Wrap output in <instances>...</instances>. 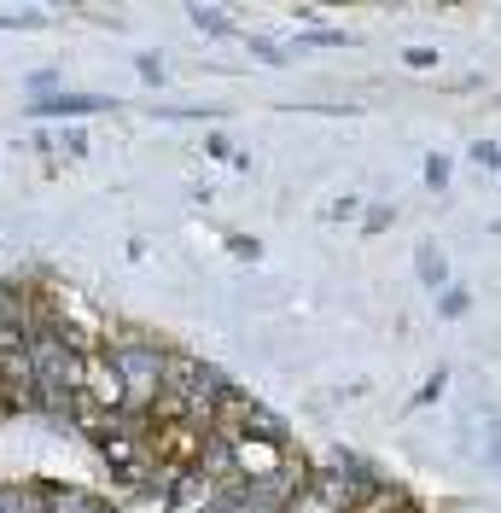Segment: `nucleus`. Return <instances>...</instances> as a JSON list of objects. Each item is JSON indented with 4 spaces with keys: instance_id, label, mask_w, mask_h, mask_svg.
I'll return each instance as SVG.
<instances>
[{
    "instance_id": "7ed1b4c3",
    "label": "nucleus",
    "mask_w": 501,
    "mask_h": 513,
    "mask_svg": "<svg viewBox=\"0 0 501 513\" xmlns=\"http://www.w3.org/2000/svg\"><path fill=\"white\" fill-rule=\"evenodd\" d=\"M105 502L94 490H76V484H53L47 479V513H100Z\"/></svg>"
},
{
    "instance_id": "4468645a",
    "label": "nucleus",
    "mask_w": 501,
    "mask_h": 513,
    "mask_svg": "<svg viewBox=\"0 0 501 513\" xmlns=\"http://www.w3.org/2000/svg\"><path fill=\"white\" fill-rule=\"evenodd\" d=\"M100 513H117V508H111V502H105V508H100Z\"/></svg>"
},
{
    "instance_id": "423d86ee",
    "label": "nucleus",
    "mask_w": 501,
    "mask_h": 513,
    "mask_svg": "<svg viewBox=\"0 0 501 513\" xmlns=\"http://www.w3.org/2000/svg\"><path fill=\"white\" fill-rule=\"evenodd\" d=\"M344 41H350L344 30H309V35L298 41V47H344Z\"/></svg>"
},
{
    "instance_id": "6e6552de",
    "label": "nucleus",
    "mask_w": 501,
    "mask_h": 513,
    "mask_svg": "<svg viewBox=\"0 0 501 513\" xmlns=\"http://www.w3.org/2000/svg\"><path fill=\"white\" fill-rule=\"evenodd\" d=\"M443 385H449V374L426 379V385H420V397H414V409H420V403H437V397H443Z\"/></svg>"
},
{
    "instance_id": "39448f33",
    "label": "nucleus",
    "mask_w": 501,
    "mask_h": 513,
    "mask_svg": "<svg viewBox=\"0 0 501 513\" xmlns=\"http://www.w3.org/2000/svg\"><path fill=\"white\" fill-rule=\"evenodd\" d=\"M193 24H199L204 35H228L234 24H228V12H216V6H193Z\"/></svg>"
},
{
    "instance_id": "1a4fd4ad",
    "label": "nucleus",
    "mask_w": 501,
    "mask_h": 513,
    "mask_svg": "<svg viewBox=\"0 0 501 513\" xmlns=\"http://www.w3.org/2000/svg\"><path fill=\"white\" fill-rule=\"evenodd\" d=\"M251 53H257V59H268V65H286V53H280L274 41H251Z\"/></svg>"
},
{
    "instance_id": "9b49d317",
    "label": "nucleus",
    "mask_w": 501,
    "mask_h": 513,
    "mask_svg": "<svg viewBox=\"0 0 501 513\" xmlns=\"http://www.w3.org/2000/svg\"><path fill=\"white\" fill-rule=\"evenodd\" d=\"M437 309H443V315H467V292H443V304Z\"/></svg>"
},
{
    "instance_id": "20e7f679",
    "label": "nucleus",
    "mask_w": 501,
    "mask_h": 513,
    "mask_svg": "<svg viewBox=\"0 0 501 513\" xmlns=\"http://www.w3.org/2000/svg\"><path fill=\"white\" fill-rule=\"evenodd\" d=\"M414 263H420V280H426L432 292L449 280V263H443V251H432V245H420V257H414Z\"/></svg>"
},
{
    "instance_id": "ddd939ff",
    "label": "nucleus",
    "mask_w": 501,
    "mask_h": 513,
    "mask_svg": "<svg viewBox=\"0 0 501 513\" xmlns=\"http://www.w3.org/2000/svg\"><path fill=\"white\" fill-rule=\"evenodd\" d=\"M408 65L426 70V65H437V53H432V47H414V53H408Z\"/></svg>"
},
{
    "instance_id": "9d476101",
    "label": "nucleus",
    "mask_w": 501,
    "mask_h": 513,
    "mask_svg": "<svg viewBox=\"0 0 501 513\" xmlns=\"http://www.w3.org/2000/svg\"><path fill=\"white\" fill-rule=\"evenodd\" d=\"M472 158H478V164H490V170H501V146H484V140H478V146H472Z\"/></svg>"
},
{
    "instance_id": "0eeeda50",
    "label": "nucleus",
    "mask_w": 501,
    "mask_h": 513,
    "mask_svg": "<svg viewBox=\"0 0 501 513\" xmlns=\"http://www.w3.org/2000/svg\"><path fill=\"white\" fill-rule=\"evenodd\" d=\"M426 187H449V158H426Z\"/></svg>"
},
{
    "instance_id": "f257e3e1",
    "label": "nucleus",
    "mask_w": 501,
    "mask_h": 513,
    "mask_svg": "<svg viewBox=\"0 0 501 513\" xmlns=\"http://www.w3.org/2000/svg\"><path fill=\"white\" fill-rule=\"evenodd\" d=\"M35 117H94V111H111L105 94H53V100L30 105Z\"/></svg>"
},
{
    "instance_id": "f03ea898",
    "label": "nucleus",
    "mask_w": 501,
    "mask_h": 513,
    "mask_svg": "<svg viewBox=\"0 0 501 513\" xmlns=\"http://www.w3.org/2000/svg\"><path fill=\"white\" fill-rule=\"evenodd\" d=\"M0 513H47V479H18L0 490Z\"/></svg>"
},
{
    "instance_id": "f8f14e48",
    "label": "nucleus",
    "mask_w": 501,
    "mask_h": 513,
    "mask_svg": "<svg viewBox=\"0 0 501 513\" xmlns=\"http://www.w3.org/2000/svg\"><path fill=\"white\" fill-rule=\"evenodd\" d=\"M140 76H146V82H164V65H158L152 53H140Z\"/></svg>"
}]
</instances>
